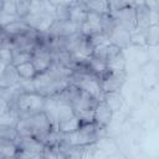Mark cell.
I'll return each mask as SVG.
<instances>
[{
    "label": "cell",
    "mask_w": 159,
    "mask_h": 159,
    "mask_svg": "<svg viewBox=\"0 0 159 159\" xmlns=\"http://www.w3.org/2000/svg\"><path fill=\"white\" fill-rule=\"evenodd\" d=\"M17 150L16 144L10 143V142H5L0 139V154L2 155V158H10V157H15Z\"/></svg>",
    "instance_id": "484cf974"
},
{
    "label": "cell",
    "mask_w": 159,
    "mask_h": 159,
    "mask_svg": "<svg viewBox=\"0 0 159 159\" xmlns=\"http://www.w3.org/2000/svg\"><path fill=\"white\" fill-rule=\"evenodd\" d=\"M20 77L17 75L16 67L11 65H6L2 75L0 76V87H14L17 84Z\"/></svg>",
    "instance_id": "9a60e30c"
},
{
    "label": "cell",
    "mask_w": 159,
    "mask_h": 159,
    "mask_svg": "<svg viewBox=\"0 0 159 159\" xmlns=\"http://www.w3.org/2000/svg\"><path fill=\"white\" fill-rule=\"evenodd\" d=\"M76 4L86 12H96L99 15L111 12L108 0H76Z\"/></svg>",
    "instance_id": "30bf717a"
},
{
    "label": "cell",
    "mask_w": 159,
    "mask_h": 159,
    "mask_svg": "<svg viewBox=\"0 0 159 159\" xmlns=\"http://www.w3.org/2000/svg\"><path fill=\"white\" fill-rule=\"evenodd\" d=\"M135 9V30L147 31L150 26V10L145 5H137Z\"/></svg>",
    "instance_id": "5bb4252c"
},
{
    "label": "cell",
    "mask_w": 159,
    "mask_h": 159,
    "mask_svg": "<svg viewBox=\"0 0 159 159\" xmlns=\"http://www.w3.org/2000/svg\"><path fill=\"white\" fill-rule=\"evenodd\" d=\"M86 15H87V12H86L81 6H78L76 2H75L73 5L70 6L68 20L72 21L73 24L78 25L80 27H81V25L84 22V20H86Z\"/></svg>",
    "instance_id": "ffe728a7"
},
{
    "label": "cell",
    "mask_w": 159,
    "mask_h": 159,
    "mask_svg": "<svg viewBox=\"0 0 159 159\" xmlns=\"http://www.w3.org/2000/svg\"><path fill=\"white\" fill-rule=\"evenodd\" d=\"M75 116V111L71 104H60L57 112V124L60 122H65Z\"/></svg>",
    "instance_id": "cb8c5ba5"
},
{
    "label": "cell",
    "mask_w": 159,
    "mask_h": 159,
    "mask_svg": "<svg viewBox=\"0 0 159 159\" xmlns=\"http://www.w3.org/2000/svg\"><path fill=\"white\" fill-rule=\"evenodd\" d=\"M16 67V71H17V75L20 78H25V80H34V77L37 75L34 65L31 61L29 62H24V63H20Z\"/></svg>",
    "instance_id": "44dd1931"
},
{
    "label": "cell",
    "mask_w": 159,
    "mask_h": 159,
    "mask_svg": "<svg viewBox=\"0 0 159 159\" xmlns=\"http://www.w3.org/2000/svg\"><path fill=\"white\" fill-rule=\"evenodd\" d=\"M108 108L114 113L119 112L124 104V97L120 93V91H109V92H103L102 94V99Z\"/></svg>",
    "instance_id": "7c38bea8"
},
{
    "label": "cell",
    "mask_w": 159,
    "mask_h": 159,
    "mask_svg": "<svg viewBox=\"0 0 159 159\" xmlns=\"http://www.w3.org/2000/svg\"><path fill=\"white\" fill-rule=\"evenodd\" d=\"M15 128L20 135H31L43 143L45 138L51 130V125L43 112L36 113L26 118H19Z\"/></svg>",
    "instance_id": "6da1fadb"
},
{
    "label": "cell",
    "mask_w": 159,
    "mask_h": 159,
    "mask_svg": "<svg viewBox=\"0 0 159 159\" xmlns=\"http://www.w3.org/2000/svg\"><path fill=\"white\" fill-rule=\"evenodd\" d=\"M113 118V112L108 108V106L103 101H98V103L94 107V117L93 122L96 125L107 128V125L112 122Z\"/></svg>",
    "instance_id": "9c48e42d"
},
{
    "label": "cell",
    "mask_w": 159,
    "mask_h": 159,
    "mask_svg": "<svg viewBox=\"0 0 159 159\" xmlns=\"http://www.w3.org/2000/svg\"><path fill=\"white\" fill-rule=\"evenodd\" d=\"M50 2H52L55 6L56 5H68V6H71L76 2V0H50Z\"/></svg>",
    "instance_id": "74e56055"
},
{
    "label": "cell",
    "mask_w": 159,
    "mask_h": 159,
    "mask_svg": "<svg viewBox=\"0 0 159 159\" xmlns=\"http://www.w3.org/2000/svg\"><path fill=\"white\" fill-rule=\"evenodd\" d=\"M68 5H56L55 6V19L57 20H68Z\"/></svg>",
    "instance_id": "d6a6232c"
},
{
    "label": "cell",
    "mask_w": 159,
    "mask_h": 159,
    "mask_svg": "<svg viewBox=\"0 0 159 159\" xmlns=\"http://www.w3.org/2000/svg\"><path fill=\"white\" fill-rule=\"evenodd\" d=\"M16 147H17V149L27 150V152H32V153H37V154H41V157H42V150L45 148V144L41 140L36 139L35 137H31V135H20Z\"/></svg>",
    "instance_id": "8fae6325"
},
{
    "label": "cell",
    "mask_w": 159,
    "mask_h": 159,
    "mask_svg": "<svg viewBox=\"0 0 159 159\" xmlns=\"http://www.w3.org/2000/svg\"><path fill=\"white\" fill-rule=\"evenodd\" d=\"M144 2H145V0H134V6H137V5H144Z\"/></svg>",
    "instance_id": "b9f144b4"
},
{
    "label": "cell",
    "mask_w": 159,
    "mask_h": 159,
    "mask_svg": "<svg viewBox=\"0 0 159 159\" xmlns=\"http://www.w3.org/2000/svg\"><path fill=\"white\" fill-rule=\"evenodd\" d=\"M81 34L89 36L96 32H102V15L96 12H87L84 22L81 25Z\"/></svg>",
    "instance_id": "ba28073f"
},
{
    "label": "cell",
    "mask_w": 159,
    "mask_h": 159,
    "mask_svg": "<svg viewBox=\"0 0 159 159\" xmlns=\"http://www.w3.org/2000/svg\"><path fill=\"white\" fill-rule=\"evenodd\" d=\"M0 61H2L5 65L12 63V48L11 45L4 46L0 48Z\"/></svg>",
    "instance_id": "1f68e13d"
},
{
    "label": "cell",
    "mask_w": 159,
    "mask_h": 159,
    "mask_svg": "<svg viewBox=\"0 0 159 159\" xmlns=\"http://www.w3.org/2000/svg\"><path fill=\"white\" fill-rule=\"evenodd\" d=\"M127 80V71H114L107 70L101 77L99 83L102 92L109 91H120Z\"/></svg>",
    "instance_id": "3957f363"
},
{
    "label": "cell",
    "mask_w": 159,
    "mask_h": 159,
    "mask_svg": "<svg viewBox=\"0 0 159 159\" xmlns=\"http://www.w3.org/2000/svg\"><path fill=\"white\" fill-rule=\"evenodd\" d=\"M158 11H150V25H158Z\"/></svg>",
    "instance_id": "ab89813d"
},
{
    "label": "cell",
    "mask_w": 159,
    "mask_h": 159,
    "mask_svg": "<svg viewBox=\"0 0 159 159\" xmlns=\"http://www.w3.org/2000/svg\"><path fill=\"white\" fill-rule=\"evenodd\" d=\"M31 62H32L37 73L46 72L52 63V53L46 46L40 45L39 48L32 53Z\"/></svg>",
    "instance_id": "8992f818"
},
{
    "label": "cell",
    "mask_w": 159,
    "mask_h": 159,
    "mask_svg": "<svg viewBox=\"0 0 159 159\" xmlns=\"http://www.w3.org/2000/svg\"><path fill=\"white\" fill-rule=\"evenodd\" d=\"M86 66H87V68L92 73L97 75L98 77H101L107 71V63H106V61L104 60H101V58H97V57H93V56H91L87 60Z\"/></svg>",
    "instance_id": "ac0fdd59"
},
{
    "label": "cell",
    "mask_w": 159,
    "mask_h": 159,
    "mask_svg": "<svg viewBox=\"0 0 159 159\" xmlns=\"http://www.w3.org/2000/svg\"><path fill=\"white\" fill-rule=\"evenodd\" d=\"M76 117L80 119L81 124H86V123H94L93 122V117H94V109H78L75 111Z\"/></svg>",
    "instance_id": "83f0119b"
},
{
    "label": "cell",
    "mask_w": 159,
    "mask_h": 159,
    "mask_svg": "<svg viewBox=\"0 0 159 159\" xmlns=\"http://www.w3.org/2000/svg\"><path fill=\"white\" fill-rule=\"evenodd\" d=\"M30 29L31 27L27 24H25L21 19H17V20H15V21L5 25L2 27V31L6 34V36L15 37V36H19V35H22V34L27 32Z\"/></svg>",
    "instance_id": "2e32d148"
},
{
    "label": "cell",
    "mask_w": 159,
    "mask_h": 159,
    "mask_svg": "<svg viewBox=\"0 0 159 159\" xmlns=\"http://www.w3.org/2000/svg\"><path fill=\"white\" fill-rule=\"evenodd\" d=\"M58 103L56 102V99L53 97H46L45 99V104H43V109L42 112L45 113L51 129L57 130V112H58Z\"/></svg>",
    "instance_id": "4fadbf2b"
},
{
    "label": "cell",
    "mask_w": 159,
    "mask_h": 159,
    "mask_svg": "<svg viewBox=\"0 0 159 159\" xmlns=\"http://www.w3.org/2000/svg\"><path fill=\"white\" fill-rule=\"evenodd\" d=\"M147 46L157 47L159 45V25H150L145 31Z\"/></svg>",
    "instance_id": "603a6c76"
},
{
    "label": "cell",
    "mask_w": 159,
    "mask_h": 159,
    "mask_svg": "<svg viewBox=\"0 0 159 159\" xmlns=\"http://www.w3.org/2000/svg\"><path fill=\"white\" fill-rule=\"evenodd\" d=\"M17 19L19 17L16 15H11V14L5 12L4 10H0V27H4L5 25H7V24H10Z\"/></svg>",
    "instance_id": "836d02e7"
},
{
    "label": "cell",
    "mask_w": 159,
    "mask_h": 159,
    "mask_svg": "<svg viewBox=\"0 0 159 159\" xmlns=\"http://www.w3.org/2000/svg\"><path fill=\"white\" fill-rule=\"evenodd\" d=\"M80 125H81L80 119L75 114L72 118H70V119H67L65 122H60L57 124V130L61 132V133H63V134H68V133H72L76 129H78Z\"/></svg>",
    "instance_id": "7402d4cb"
},
{
    "label": "cell",
    "mask_w": 159,
    "mask_h": 159,
    "mask_svg": "<svg viewBox=\"0 0 159 159\" xmlns=\"http://www.w3.org/2000/svg\"><path fill=\"white\" fill-rule=\"evenodd\" d=\"M81 27L76 24H73L70 20H57L55 19L51 27L47 30V35L52 37H67L71 35H75L80 32Z\"/></svg>",
    "instance_id": "5b68a950"
},
{
    "label": "cell",
    "mask_w": 159,
    "mask_h": 159,
    "mask_svg": "<svg viewBox=\"0 0 159 159\" xmlns=\"http://www.w3.org/2000/svg\"><path fill=\"white\" fill-rule=\"evenodd\" d=\"M144 5L150 11H159V0H145Z\"/></svg>",
    "instance_id": "8d00e7d4"
},
{
    "label": "cell",
    "mask_w": 159,
    "mask_h": 159,
    "mask_svg": "<svg viewBox=\"0 0 159 159\" xmlns=\"http://www.w3.org/2000/svg\"><path fill=\"white\" fill-rule=\"evenodd\" d=\"M46 97L37 92H22L17 96L15 103V111L19 118H26L36 113L42 112Z\"/></svg>",
    "instance_id": "7a4b0ae2"
},
{
    "label": "cell",
    "mask_w": 159,
    "mask_h": 159,
    "mask_svg": "<svg viewBox=\"0 0 159 159\" xmlns=\"http://www.w3.org/2000/svg\"><path fill=\"white\" fill-rule=\"evenodd\" d=\"M106 63H107V70L125 71V68H127V58H125L123 51H120L116 56H113L109 60H107Z\"/></svg>",
    "instance_id": "e0dca14e"
},
{
    "label": "cell",
    "mask_w": 159,
    "mask_h": 159,
    "mask_svg": "<svg viewBox=\"0 0 159 159\" xmlns=\"http://www.w3.org/2000/svg\"><path fill=\"white\" fill-rule=\"evenodd\" d=\"M108 36H109V42L117 45L122 50H124L130 45V31H128L120 25L116 24L111 30V32L108 34Z\"/></svg>",
    "instance_id": "52a82bcc"
},
{
    "label": "cell",
    "mask_w": 159,
    "mask_h": 159,
    "mask_svg": "<svg viewBox=\"0 0 159 159\" xmlns=\"http://www.w3.org/2000/svg\"><path fill=\"white\" fill-rule=\"evenodd\" d=\"M0 30H1V27H0Z\"/></svg>",
    "instance_id": "ee69618b"
},
{
    "label": "cell",
    "mask_w": 159,
    "mask_h": 159,
    "mask_svg": "<svg viewBox=\"0 0 159 159\" xmlns=\"http://www.w3.org/2000/svg\"><path fill=\"white\" fill-rule=\"evenodd\" d=\"M15 5H16V15H17V17L22 19L30 12L31 0H15Z\"/></svg>",
    "instance_id": "f1b7e54d"
},
{
    "label": "cell",
    "mask_w": 159,
    "mask_h": 159,
    "mask_svg": "<svg viewBox=\"0 0 159 159\" xmlns=\"http://www.w3.org/2000/svg\"><path fill=\"white\" fill-rule=\"evenodd\" d=\"M17 89L22 93V92H36L35 91V83L34 80H25V78H20L17 84H16Z\"/></svg>",
    "instance_id": "4dcf8cb0"
},
{
    "label": "cell",
    "mask_w": 159,
    "mask_h": 159,
    "mask_svg": "<svg viewBox=\"0 0 159 159\" xmlns=\"http://www.w3.org/2000/svg\"><path fill=\"white\" fill-rule=\"evenodd\" d=\"M32 60V53L20 50H12V65L17 66L24 62H29Z\"/></svg>",
    "instance_id": "d4e9b609"
},
{
    "label": "cell",
    "mask_w": 159,
    "mask_h": 159,
    "mask_svg": "<svg viewBox=\"0 0 159 159\" xmlns=\"http://www.w3.org/2000/svg\"><path fill=\"white\" fill-rule=\"evenodd\" d=\"M106 55H107V45H98L93 47V52H92L93 57L106 61Z\"/></svg>",
    "instance_id": "e575fe53"
},
{
    "label": "cell",
    "mask_w": 159,
    "mask_h": 159,
    "mask_svg": "<svg viewBox=\"0 0 159 159\" xmlns=\"http://www.w3.org/2000/svg\"><path fill=\"white\" fill-rule=\"evenodd\" d=\"M2 10L7 14H11V15H16V5H15V0H5L4 2V6H2ZM17 16V15H16Z\"/></svg>",
    "instance_id": "d590c367"
},
{
    "label": "cell",
    "mask_w": 159,
    "mask_h": 159,
    "mask_svg": "<svg viewBox=\"0 0 159 159\" xmlns=\"http://www.w3.org/2000/svg\"><path fill=\"white\" fill-rule=\"evenodd\" d=\"M4 2H5V0H0V10H2V6H4Z\"/></svg>",
    "instance_id": "7bdbcfd3"
},
{
    "label": "cell",
    "mask_w": 159,
    "mask_h": 159,
    "mask_svg": "<svg viewBox=\"0 0 159 159\" xmlns=\"http://www.w3.org/2000/svg\"><path fill=\"white\" fill-rule=\"evenodd\" d=\"M130 45L147 46L145 31H142V30H134V31H132L130 32Z\"/></svg>",
    "instance_id": "f546056e"
},
{
    "label": "cell",
    "mask_w": 159,
    "mask_h": 159,
    "mask_svg": "<svg viewBox=\"0 0 159 159\" xmlns=\"http://www.w3.org/2000/svg\"><path fill=\"white\" fill-rule=\"evenodd\" d=\"M109 14L117 25L123 26L124 29H127L130 32L135 30V9H134V6L118 9V10L111 11Z\"/></svg>",
    "instance_id": "277c9868"
},
{
    "label": "cell",
    "mask_w": 159,
    "mask_h": 159,
    "mask_svg": "<svg viewBox=\"0 0 159 159\" xmlns=\"http://www.w3.org/2000/svg\"><path fill=\"white\" fill-rule=\"evenodd\" d=\"M88 41L91 42V45L94 47V46H98V45H108L111 43L109 42V36L104 32H96V34H92L89 36H87Z\"/></svg>",
    "instance_id": "4316f807"
},
{
    "label": "cell",
    "mask_w": 159,
    "mask_h": 159,
    "mask_svg": "<svg viewBox=\"0 0 159 159\" xmlns=\"http://www.w3.org/2000/svg\"><path fill=\"white\" fill-rule=\"evenodd\" d=\"M5 67H6V65L2 62V61H0V76L2 75V72H4V70H5Z\"/></svg>",
    "instance_id": "60d3db41"
},
{
    "label": "cell",
    "mask_w": 159,
    "mask_h": 159,
    "mask_svg": "<svg viewBox=\"0 0 159 159\" xmlns=\"http://www.w3.org/2000/svg\"><path fill=\"white\" fill-rule=\"evenodd\" d=\"M20 138V134L15 125H0V139L5 142H10L14 144H17V140Z\"/></svg>",
    "instance_id": "d6986e66"
},
{
    "label": "cell",
    "mask_w": 159,
    "mask_h": 159,
    "mask_svg": "<svg viewBox=\"0 0 159 159\" xmlns=\"http://www.w3.org/2000/svg\"><path fill=\"white\" fill-rule=\"evenodd\" d=\"M9 109H10L9 103H7L2 97H0V116H1V114H4L5 112H7Z\"/></svg>",
    "instance_id": "f35d334b"
}]
</instances>
